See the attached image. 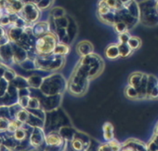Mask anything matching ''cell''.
Masks as SVG:
<instances>
[{
	"label": "cell",
	"instance_id": "cell-1",
	"mask_svg": "<svg viewBox=\"0 0 158 151\" xmlns=\"http://www.w3.org/2000/svg\"><path fill=\"white\" fill-rule=\"evenodd\" d=\"M138 4L139 22L143 25L154 27L158 24L157 0H143Z\"/></svg>",
	"mask_w": 158,
	"mask_h": 151
},
{
	"label": "cell",
	"instance_id": "cell-2",
	"mask_svg": "<svg viewBox=\"0 0 158 151\" xmlns=\"http://www.w3.org/2000/svg\"><path fill=\"white\" fill-rule=\"evenodd\" d=\"M58 40L56 35L49 32L38 37L35 41V47L37 54L40 56H47L52 53Z\"/></svg>",
	"mask_w": 158,
	"mask_h": 151
},
{
	"label": "cell",
	"instance_id": "cell-3",
	"mask_svg": "<svg viewBox=\"0 0 158 151\" xmlns=\"http://www.w3.org/2000/svg\"><path fill=\"white\" fill-rule=\"evenodd\" d=\"M116 12L118 14L119 20L125 23L128 30L133 28L138 23H139V20L131 15L127 11L125 7Z\"/></svg>",
	"mask_w": 158,
	"mask_h": 151
},
{
	"label": "cell",
	"instance_id": "cell-4",
	"mask_svg": "<svg viewBox=\"0 0 158 151\" xmlns=\"http://www.w3.org/2000/svg\"><path fill=\"white\" fill-rule=\"evenodd\" d=\"M23 11L25 18L30 22H35L40 17V11L35 4L31 2L27 4L23 7Z\"/></svg>",
	"mask_w": 158,
	"mask_h": 151
},
{
	"label": "cell",
	"instance_id": "cell-5",
	"mask_svg": "<svg viewBox=\"0 0 158 151\" xmlns=\"http://www.w3.org/2000/svg\"><path fill=\"white\" fill-rule=\"evenodd\" d=\"M76 51L79 55L83 57L93 53L94 46L90 41L88 40H82L78 42L77 45Z\"/></svg>",
	"mask_w": 158,
	"mask_h": 151
},
{
	"label": "cell",
	"instance_id": "cell-6",
	"mask_svg": "<svg viewBox=\"0 0 158 151\" xmlns=\"http://www.w3.org/2000/svg\"><path fill=\"white\" fill-rule=\"evenodd\" d=\"M51 32L48 22L42 21L35 24L32 28L33 35L35 37H40L44 34Z\"/></svg>",
	"mask_w": 158,
	"mask_h": 151
},
{
	"label": "cell",
	"instance_id": "cell-7",
	"mask_svg": "<svg viewBox=\"0 0 158 151\" xmlns=\"http://www.w3.org/2000/svg\"><path fill=\"white\" fill-rule=\"evenodd\" d=\"M105 56L109 59H115L119 57V51L117 43L109 44L104 51Z\"/></svg>",
	"mask_w": 158,
	"mask_h": 151
},
{
	"label": "cell",
	"instance_id": "cell-8",
	"mask_svg": "<svg viewBox=\"0 0 158 151\" xmlns=\"http://www.w3.org/2000/svg\"><path fill=\"white\" fill-rule=\"evenodd\" d=\"M67 35L70 40V44L72 43L75 40L77 34V25L75 20L72 18H69V24L67 27Z\"/></svg>",
	"mask_w": 158,
	"mask_h": 151
},
{
	"label": "cell",
	"instance_id": "cell-9",
	"mask_svg": "<svg viewBox=\"0 0 158 151\" xmlns=\"http://www.w3.org/2000/svg\"><path fill=\"white\" fill-rule=\"evenodd\" d=\"M143 76V74L141 72H135V73H133L130 77V79H129L130 85L133 87L135 89H136L137 91L141 85Z\"/></svg>",
	"mask_w": 158,
	"mask_h": 151
},
{
	"label": "cell",
	"instance_id": "cell-10",
	"mask_svg": "<svg viewBox=\"0 0 158 151\" xmlns=\"http://www.w3.org/2000/svg\"><path fill=\"white\" fill-rule=\"evenodd\" d=\"M70 51V47L69 45H65L61 42L58 41L56 44L55 48L52 52V54L55 55L59 56H63L67 54Z\"/></svg>",
	"mask_w": 158,
	"mask_h": 151
},
{
	"label": "cell",
	"instance_id": "cell-11",
	"mask_svg": "<svg viewBox=\"0 0 158 151\" xmlns=\"http://www.w3.org/2000/svg\"><path fill=\"white\" fill-rule=\"evenodd\" d=\"M126 9L128 13L134 17L135 18L139 20V11L138 2L133 0L130 4H128L126 7Z\"/></svg>",
	"mask_w": 158,
	"mask_h": 151
},
{
	"label": "cell",
	"instance_id": "cell-12",
	"mask_svg": "<svg viewBox=\"0 0 158 151\" xmlns=\"http://www.w3.org/2000/svg\"><path fill=\"white\" fill-rule=\"evenodd\" d=\"M65 9L61 7H55L51 9L49 12V17L52 19H56L57 18L62 17L66 15Z\"/></svg>",
	"mask_w": 158,
	"mask_h": 151
},
{
	"label": "cell",
	"instance_id": "cell-13",
	"mask_svg": "<svg viewBox=\"0 0 158 151\" xmlns=\"http://www.w3.org/2000/svg\"><path fill=\"white\" fill-rule=\"evenodd\" d=\"M130 49L132 51L138 50L141 46V39L136 36H130L128 41L127 43Z\"/></svg>",
	"mask_w": 158,
	"mask_h": 151
},
{
	"label": "cell",
	"instance_id": "cell-14",
	"mask_svg": "<svg viewBox=\"0 0 158 151\" xmlns=\"http://www.w3.org/2000/svg\"><path fill=\"white\" fill-rule=\"evenodd\" d=\"M117 44L119 51V57L126 58L132 53L133 51L130 49L127 43H118Z\"/></svg>",
	"mask_w": 158,
	"mask_h": 151
},
{
	"label": "cell",
	"instance_id": "cell-15",
	"mask_svg": "<svg viewBox=\"0 0 158 151\" xmlns=\"http://www.w3.org/2000/svg\"><path fill=\"white\" fill-rule=\"evenodd\" d=\"M54 1L53 0H40L36 4V6L40 11L47 10L51 7Z\"/></svg>",
	"mask_w": 158,
	"mask_h": 151
},
{
	"label": "cell",
	"instance_id": "cell-16",
	"mask_svg": "<svg viewBox=\"0 0 158 151\" xmlns=\"http://www.w3.org/2000/svg\"><path fill=\"white\" fill-rule=\"evenodd\" d=\"M47 142L50 145H59L62 142L61 138L55 134H51L50 136H48L46 139Z\"/></svg>",
	"mask_w": 158,
	"mask_h": 151
},
{
	"label": "cell",
	"instance_id": "cell-17",
	"mask_svg": "<svg viewBox=\"0 0 158 151\" xmlns=\"http://www.w3.org/2000/svg\"><path fill=\"white\" fill-rule=\"evenodd\" d=\"M114 30L118 33H122L123 32H128V29L127 25L122 21H118L113 25Z\"/></svg>",
	"mask_w": 158,
	"mask_h": 151
},
{
	"label": "cell",
	"instance_id": "cell-18",
	"mask_svg": "<svg viewBox=\"0 0 158 151\" xmlns=\"http://www.w3.org/2000/svg\"><path fill=\"white\" fill-rule=\"evenodd\" d=\"M20 121H14L11 122H9L7 129L9 132H14L17 129H19L20 126Z\"/></svg>",
	"mask_w": 158,
	"mask_h": 151
},
{
	"label": "cell",
	"instance_id": "cell-19",
	"mask_svg": "<svg viewBox=\"0 0 158 151\" xmlns=\"http://www.w3.org/2000/svg\"><path fill=\"white\" fill-rule=\"evenodd\" d=\"M130 37V34L128 32H123L118 34V43H127Z\"/></svg>",
	"mask_w": 158,
	"mask_h": 151
},
{
	"label": "cell",
	"instance_id": "cell-20",
	"mask_svg": "<svg viewBox=\"0 0 158 151\" xmlns=\"http://www.w3.org/2000/svg\"><path fill=\"white\" fill-rule=\"evenodd\" d=\"M25 132L20 129H18L14 132V136L17 140H23L25 137Z\"/></svg>",
	"mask_w": 158,
	"mask_h": 151
},
{
	"label": "cell",
	"instance_id": "cell-21",
	"mask_svg": "<svg viewBox=\"0 0 158 151\" xmlns=\"http://www.w3.org/2000/svg\"><path fill=\"white\" fill-rule=\"evenodd\" d=\"M72 147L76 150H81L83 148V144L80 140L76 139L73 141Z\"/></svg>",
	"mask_w": 158,
	"mask_h": 151
},
{
	"label": "cell",
	"instance_id": "cell-22",
	"mask_svg": "<svg viewBox=\"0 0 158 151\" xmlns=\"http://www.w3.org/2000/svg\"><path fill=\"white\" fill-rule=\"evenodd\" d=\"M110 145H111L110 147L112 148L113 151H118L120 149L119 144L118 143H117L116 142H113Z\"/></svg>",
	"mask_w": 158,
	"mask_h": 151
},
{
	"label": "cell",
	"instance_id": "cell-23",
	"mask_svg": "<svg viewBox=\"0 0 158 151\" xmlns=\"http://www.w3.org/2000/svg\"><path fill=\"white\" fill-rule=\"evenodd\" d=\"M120 3L124 6L126 7L128 4H130L131 1H133V0H118Z\"/></svg>",
	"mask_w": 158,
	"mask_h": 151
},
{
	"label": "cell",
	"instance_id": "cell-24",
	"mask_svg": "<svg viewBox=\"0 0 158 151\" xmlns=\"http://www.w3.org/2000/svg\"><path fill=\"white\" fill-rule=\"evenodd\" d=\"M123 151H133V150L132 149H131V148H127V149L123 150Z\"/></svg>",
	"mask_w": 158,
	"mask_h": 151
},
{
	"label": "cell",
	"instance_id": "cell-25",
	"mask_svg": "<svg viewBox=\"0 0 158 151\" xmlns=\"http://www.w3.org/2000/svg\"><path fill=\"white\" fill-rule=\"evenodd\" d=\"M0 149H1V146H0Z\"/></svg>",
	"mask_w": 158,
	"mask_h": 151
},
{
	"label": "cell",
	"instance_id": "cell-26",
	"mask_svg": "<svg viewBox=\"0 0 158 151\" xmlns=\"http://www.w3.org/2000/svg\"><path fill=\"white\" fill-rule=\"evenodd\" d=\"M53 1H54V0H53Z\"/></svg>",
	"mask_w": 158,
	"mask_h": 151
}]
</instances>
